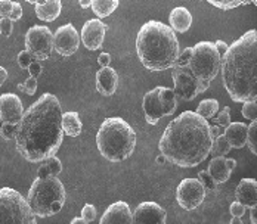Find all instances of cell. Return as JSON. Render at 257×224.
Returning <instances> with one entry per match:
<instances>
[{"mask_svg": "<svg viewBox=\"0 0 257 224\" xmlns=\"http://www.w3.org/2000/svg\"><path fill=\"white\" fill-rule=\"evenodd\" d=\"M62 140L61 103L55 95L45 93L27 108L17 125L15 146L28 162H42L58 152Z\"/></svg>", "mask_w": 257, "mask_h": 224, "instance_id": "obj_1", "label": "cell"}, {"mask_svg": "<svg viewBox=\"0 0 257 224\" xmlns=\"http://www.w3.org/2000/svg\"><path fill=\"white\" fill-rule=\"evenodd\" d=\"M208 121L194 111H183L172 120L161 134L158 148L166 161L192 168L206 161L213 146Z\"/></svg>", "mask_w": 257, "mask_h": 224, "instance_id": "obj_2", "label": "cell"}, {"mask_svg": "<svg viewBox=\"0 0 257 224\" xmlns=\"http://www.w3.org/2000/svg\"><path fill=\"white\" fill-rule=\"evenodd\" d=\"M223 86L233 102L257 100V31L235 40L220 61Z\"/></svg>", "mask_w": 257, "mask_h": 224, "instance_id": "obj_3", "label": "cell"}, {"mask_svg": "<svg viewBox=\"0 0 257 224\" xmlns=\"http://www.w3.org/2000/svg\"><path fill=\"white\" fill-rule=\"evenodd\" d=\"M136 52L142 65L150 71H166L176 65L179 40L169 25L148 21L136 36Z\"/></svg>", "mask_w": 257, "mask_h": 224, "instance_id": "obj_4", "label": "cell"}, {"mask_svg": "<svg viewBox=\"0 0 257 224\" xmlns=\"http://www.w3.org/2000/svg\"><path fill=\"white\" fill-rule=\"evenodd\" d=\"M96 146L103 158L111 162L126 161L136 148V133L120 117L106 118L96 133Z\"/></svg>", "mask_w": 257, "mask_h": 224, "instance_id": "obj_5", "label": "cell"}, {"mask_svg": "<svg viewBox=\"0 0 257 224\" xmlns=\"http://www.w3.org/2000/svg\"><path fill=\"white\" fill-rule=\"evenodd\" d=\"M65 187L58 177L36 178L28 190L27 202L36 217L46 218L58 214L65 203Z\"/></svg>", "mask_w": 257, "mask_h": 224, "instance_id": "obj_6", "label": "cell"}, {"mask_svg": "<svg viewBox=\"0 0 257 224\" xmlns=\"http://www.w3.org/2000/svg\"><path fill=\"white\" fill-rule=\"evenodd\" d=\"M192 58L188 64V70L198 81L210 84L220 73L222 56L211 42H200L192 48Z\"/></svg>", "mask_w": 257, "mask_h": 224, "instance_id": "obj_7", "label": "cell"}, {"mask_svg": "<svg viewBox=\"0 0 257 224\" xmlns=\"http://www.w3.org/2000/svg\"><path fill=\"white\" fill-rule=\"evenodd\" d=\"M0 224H37L26 198L12 187H0Z\"/></svg>", "mask_w": 257, "mask_h": 224, "instance_id": "obj_8", "label": "cell"}, {"mask_svg": "<svg viewBox=\"0 0 257 224\" xmlns=\"http://www.w3.org/2000/svg\"><path fill=\"white\" fill-rule=\"evenodd\" d=\"M26 50L34 61H46L53 50V33L46 25H33L26 33Z\"/></svg>", "mask_w": 257, "mask_h": 224, "instance_id": "obj_9", "label": "cell"}, {"mask_svg": "<svg viewBox=\"0 0 257 224\" xmlns=\"http://www.w3.org/2000/svg\"><path fill=\"white\" fill-rule=\"evenodd\" d=\"M172 78H173V92L176 98L182 100H194L198 95L204 93L210 84L198 81L188 68H172Z\"/></svg>", "mask_w": 257, "mask_h": 224, "instance_id": "obj_10", "label": "cell"}, {"mask_svg": "<svg viewBox=\"0 0 257 224\" xmlns=\"http://www.w3.org/2000/svg\"><path fill=\"white\" fill-rule=\"evenodd\" d=\"M206 192L198 178H183L176 189V200L183 209L192 211L204 202Z\"/></svg>", "mask_w": 257, "mask_h": 224, "instance_id": "obj_11", "label": "cell"}, {"mask_svg": "<svg viewBox=\"0 0 257 224\" xmlns=\"http://www.w3.org/2000/svg\"><path fill=\"white\" fill-rule=\"evenodd\" d=\"M80 45V36L73 24L61 25L53 34V49L62 56L74 55Z\"/></svg>", "mask_w": 257, "mask_h": 224, "instance_id": "obj_12", "label": "cell"}, {"mask_svg": "<svg viewBox=\"0 0 257 224\" xmlns=\"http://www.w3.org/2000/svg\"><path fill=\"white\" fill-rule=\"evenodd\" d=\"M166 209L157 202H142L132 212V224H166Z\"/></svg>", "mask_w": 257, "mask_h": 224, "instance_id": "obj_13", "label": "cell"}, {"mask_svg": "<svg viewBox=\"0 0 257 224\" xmlns=\"http://www.w3.org/2000/svg\"><path fill=\"white\" fill-rule=\"evenodd\" d=\"M24 115L21 99L14 93H3L0 96V121L18 125Z\"/></svg>", "mask_w": 257, "mask_h": 224, "instance_id": "obj_14", "label": "cell"}, {"mask_svg": "<svg viewBox=\"0 0 257 224\" xmlns=\"http://www.w3.org/2000/svg\"><path fill=\"white\" fill-rule=\"evenodd\" d=\"M106 30H108V27L103 24L101 20L93 18V20L86 21L83 24L81 34H80V39H81L83 45L86 46V49H101L103 39H105V34H106Z\"/></svg>", "mask_w": 257, "mask_h": 224, "instance_id": "obj_15", "label": "cell"}, {"mask_svg": "<svg viewBox=\"0 0 257 224\" xmlns=\"http://www.w3.org/2000/svg\"><path fill=\"white\" fill-rule=\"evenodd\" d=\"M99 224H132V211L127 202L117 200L106 206Z\"/></svg>", "mask_w": 257, "mask_h": 224, "instance_id": "obj_16", "label": "cell"}, {"mask_svg": "<svg viewBox=\"0 0 257 224\" xmlns=\"http://www.w3.org/2000/svg\"><path fill=\"white\" fill-rule=\"evenodd\" d=\"M158 92H160V86L154 87L153 90H150L145 96H144V102H142V108L145 112V120L147 123L151 125L158 124V121L164 117L163 108L160 105L158 100Z\"/></svg>", "mask_w": 257, "mask_h": 224, "instance_id": "obj_17", "label": "cell"}, {"mask_svg": "<svg viewBox=\"0 0 257 224\" xmlns=\"http://www.w3.org/2000/svg\"><path fill=\"white\" fill-rule=\"evenodd\" d=\"M235 198L245 208L257 206V181L254 178H242L235 189Z\"/></svg>", "mask_w": 257, "mask_h": 224, "instance_id": "obj_18", "label": "cell"}, {"mask_svg": "<svg viewBox=\"0 0 257 224\" xmlns=\"http://www.w3.org/2000/svg\"><path fill=\"white\" fill-rule=\"evenodd\" d=\"M118 86V74L114 68L106 67L96 73V90L102 96H112Z\"/></svg>", "mask_w": 257, "mask_h": 224, "instance_id": "obj_19", "label": "cell"}, {"mask_svg": "<svg viewBox=\"0 0 257 224\" xmlns=\"http://www.w3.org/2000/svg\"><path fill=\"white\" fill-rule=\"evenodd\" d=\"M247 128L248 125L238 121V123H231L225 128V137L228 143L231 145L232 149H241L247 143Z\"/></svg>", "mask_w": 257, "mask_h": 224, "instance_id": "obj_20", "label": "cell"}, {"mask_svg": "<svg viewBox=\"0 0 257 224\" xmlns=\"http://www.w3.org/2000/svg\"><path fill=\"white\" fill-rule=\"evenodd\" d=\"M169 23H170V28L173 31L178 33H186L189 30V27L192 25V15L191 12L183 8V6H178L170 12L169 17Z\"/></svg>", "mask_w": 257, "mask_h": 224, "instance_id": "obj_21", "label": "cell"}, {"mask_svg": "<svg viewBox=\"0 0 257 224\" xmlns=\"http://www.w3.org/2000/svg\"><path fill=\"white\" fill-rule=\"evenodd\" d=\"M36 8V15L40 21L45 23H52L55 21L62 11V3L59 0H51V2H40L39 5L34 6Z\"/></svg>", "mask_w": 257, "mask_h": 224, "instance_id": "obj_22", "label": "cell"}, {"mask_svg": "<svg viewBox=\"0 0 257 224\" xmlns=\"http://www.w3.org/2000/svg\"><path fill=\"white\" fill-rule=\"evenodd\" d=\"M207 173L211 175V178L216 181V184L228 181L231 177V171L226 167V158L225 156H214L208 164Z\"/></svg>", "mask_w": 257, "mask_h": 224, "instance_id": "obj_23", "label": "cell"}, {"mask_svg": "<svg viewBox=\"0 0 257 224\" xmlns=\"http://www.w3.org/2000/svg\"><path fill=\"white\" fill-rule=\"evenodd\" d=\"M158 100H160V105H161V108H163L164 117H169V115H173V114H175V111H176V108H178V98H176L173 89L161 87V86H160Z\"/></svg>", "mask_w": 257, "mask_h": 224, "instance_id": "obj_24", "label": "cell"}, {"mask_svg": "<svg viewBox=\"0 0 257 224\" xmlns=\"http://www.w3.org/2000/svg\"><path fill=\"white\" fill-rule=\"evenodd\" d=\"M62 130L64 134L70 137H77L83 131V123L77 112H65L62 114Z\"/></svg>", "mask_w": 257, "mask_h": 224, "instance_id": "obj_25", "label": "cell"}, {"mask_svg": "<svg viewBox=\"0 0 257 224\" xmlns=\"http://www.w3.org/2000/svg\"><path fill=\"white\" fill-rule=\"evenodd\" d=\"M118 0H92V11L98 18H105L109 17L118 8Z\"/></svg>", "mask_w": 257, "mask_h": 224, "instance_id": "obj_26", "label": "cell"}, {"mask_svg": "<svg viewBox=\"0 0 257 224\" xmlns=\"http://www.w3.org/2000/svg\"><path fill=\"white\" fill-rule=\"evenodd\" d=\"M219 111V102L216 99H204L200 102L198 108H197V114L200 117H203L204 120H210L213 118Z\"/></svg>", "mask_w": 257, "mask_h": 224, "instance_id": "obj_27", "label": "cell"}, {"mask_svg": "<svg viewBox=\"0 0 257 224\" xmlns=\"http://www.w3.org/2000/svg\"><path fill=\"white\" fill-rule=\"evenodd\" d=\"M231 145L228 143L226 137L223 134L217 136L214 140H213V146H211V150L216 156H225L231 152Z\"/></svg>", "mask_w": 257, "mask_h": 224, "instance_id": "obj_28", "label": "cell"}, {"mask_svg": "<svg viewBox=\"0 0 257 224\" xmlns=\"http://www.w3.org/2000/svg\"><path fill=\"white\" fill-rule=\"evenodd\" d=\"M248 149L251 150L253 155H257V120L251 121V124L247 128V143Z\"/></svg>", "mask_w": 257, "mask_h": 224, "instance_id": "obj_29", "label": "cell"}, {"mask_svg": "<svg viewBox=\"0 0 257 224\" xmlns=\"http://www.w3.org/2000/svg\"><path fill=\"white\" fill-rule=\"evenodd\" d=\"M43 165L48 168V171H49L51 175H53V177H58L59 173L62 171V162H61L59 158H56L55 155H53V156H49L48 159H45Z\"/></svg>", "mask_w": 257, "mask_h": 224, "instance_id": "obj_30", "label": "cell"}, {"mask_svg": "<svg viewBox=\"0 0 257 224\" xmlns=\"http://www.w3.org/2000/svg\"><path fill=\"white\" fill-rule=\"evenodd\" d=\"M241 114L244 118L250 120V121H256L257 120V103L256 102H245L242 105Z\"/></svg>", "mask_w": 257, "mask_h": 224, "instance_id": "obj_31", "label": "cell"}, {"mask_svg": "<svg viewBox=\"0 0 257 224\" xmlns=\"http://www.w3.org/2000/svg\"><path fill=\"white\" fill-rule=\"evenodd\" d=\"M208 3L211 6L223 9V11H231V9L241 6V0H208Z\"/></svg>", "mask_w": 257, "mask_h": 224, "instance_id": "obj_32", "label": "cell"}, {"mask_svg": "<svg viewBox=\"0 0 257 224\" xmlns=\"http://www.w3.org/2000/svg\"><path fill=\"white\" fill-rule=\"evenodd\" d=\"M18 90H20V92H24L28 96L36 95V90H37V80L33 78V77H28L24 83L18 84Z\"/></svg>", "mask_w": 257, "mask_h": 224, "instance_id": "obj_33", "label": "cell"}, {"mask_svg": "<svg viewBox=\"0 0 257 224\" xmlns=\"http://www.w3.org/2000/svg\"><path fill=\"white\" fill-rule=\"evenodd\" d=\"M216 121V125H219V127H228V125L231 124V108L229 106H225L220 112H219V115H217V118L214 120Z\"/></svg>", "mask_w": 257, "mask_h": 224, "instance_id": "obj_34", "label": "cell"}, {"mask_svg": "<svg viewBox=\"0 0 257 224\" xmlns=\"http://www.w3.org/2000/svg\"><path fill=\"white\" fill-rule=\"evenodd\" d=\"M198 180H200V183L204 186V189L206 190H216V181L211 178V175L207 173V170H201L200 173H198Z\"/></svg>", "mask_w": 257, "mask_h": 224, "instance_id": "obj_35", "label": "cell"}, {"mask_svg": "<svg viewBox=\"0 0 257 224\" xmlns=\"http://www.w3.org/2000/svg\"><path fill=\"white\" fill-rule=\"evenodd\" d=\"M192 48H186V49H183L179 53V56H178V61H176V65L175 67H179V68H188V64H189V61H191V58H192Z\"/></svg>", "mask_w": 257, "mask_h": 224, "instance_id": "obj_36", "label": "cell"}, {"mask_svg": "<svg viewBox=\"0 0 257 224\" xmlns=\"http://www.w3.org/2000/svg\"><path fill=\"white\" fill-rule=\"evenodd\" d=\"M96 214H98V211H96L95 205H92V203H86L81 209V218L87 223L93 221L96 218Z\"/></svg>", "mask_w": 257, "mask_h": 224, "instance_id": "obj_37", "label": "cell"}, {"mask_svg": "<svg viewBox=\"0 0 257 224\" xmlns=\"http://www.w3.org/2000/svg\"><path fill=\"white\" fill-rule=\"evenodd\" d=\"M15 134H17V125L3 123L2 130H0V137H2V139H5V140H12V139H15Z\"/></svg>", "mask_w": 257, "mask_h": 224, "instance_id": "obj_38", "label": "cell"}, {"mask_svg": "<svg viewBox=\"0 0 257 224\" xmlns=\"http://www.w3.org/2000/svg\"><path fill=\"white\" fill-rule=\"evenodd\" d=\"M17 61H18V65L23 68V70H28V67L33 64V56L30 55V52L28 50H21L20 53H18V58H17Z\"/></svg>", "mask_w": 257, "mask_h": 224, "instance_id": "obj_39", "label": "cell"}, {"mask_svg": "<svg viewBox=\"0 0 257 224\" xmlns=\"http://www.w3.org/2000/svg\"><path fill=\"white\" fill-rule=\"evenodd\" d=\"M14 30V23L9 18H0V34L3 37H9Z\"/></svg>", "mask_w": 257, "mask_h": 224, "instance_id": "obj_40", "label": "cell"}, {"mask_svg": "<svg viewBox=\"0 0 257 224\" xmlns=\"http://www.w3.org/2000/svg\"><path fill=\"white\" fill-rule=\"evenodd\" d=\"M229 211H231L232 217H238V218H241V217H244V215H245L247 208H245L242 203H239L238 200H235V202H232L231 203Z\"/></svg>", "mask_w": 257, "mask_h": 224, "instance_id": "obj_41", "label": "cell"}, {"mask_svg": "<svg viewBox=\"0 0 257 224\" xmlns=\"http://www.w3.org/2000/svg\"><path fill=\"white\" fill-rule=\"evenodd\" d=\"M21 17H23V8H21V5L18 2H12V12H11L9 20L14 23V21L21 20Z\"/></svg>", "mask_w": 257, "mask_h": 224, "instance_id": "obj_42", "label": "cell"}, {"mask_svg": "<svg viewBox=\"0 0 257 224\" xmlns=\"http://www.w3.org/2000/svg\"><path fill=\"white\" fill-rule=\"evenodd\" d=\"M12 12V2L9 0H0V17L9 18Z\"/></svg>", "mask_w": 257, "mask_h": 224, "instance_id": "obj_43", "label": "cell"}, {"mask_svg": "<svg viewBox=\"0 0 257 224\" xmlns=\"http://www.w3.org/2000/svg\"><path fill=\"white\" fill-rule=\"evenodd\" d=\"M28 73H30V77H33V78H36V80H37V77H40L42 73H43V67H42V64H40V62H37V61H33V64L28 67Z\"/></svg>", "mask_w": 257, "mask_h": 224, "instance_id": "obj_44", "label": "cell"}, {"mask_svg": "<svg viewBox=\"0 0 257 224\" xmlns=\"http://www.w3.org/2000/svg\"><path fill=\"white\" fill-rule=\"evenodd\" d=\"M98 62H99V65H101L102 68L109 67V62H111V55H109V53H106V52H102V53L98 56Z\"/></svg>", "mask_w": 257, "mask_h": 224, "instance_id": "obj_45", "label": "cell"}, {"mask_svg": "<svg viewBox=\"0 0 257 224\" xmlns=\"http://www.w3.org/2000/svg\"><path fill=\"white\" fill-rule=\"evenodd\" d=\"M214 46H216V49H217V52H219V55H220V56H223V55H225V52H226L228 48H229L223 40H217V42L214 43Z\"/></svg>", "mask_w": 257, "mask_h": 224, "instance_id": "obj_46", "label": "cell"}, {"mask_svg": "<svg viewBox=\"0 0 257 224\" xmlns=\"http://www.w3.org/2000/svg\"><path fill=\"white\" fill-rule=\"evenodd\" d=\"M6 80H8V71H6V68L0 67V87L5 84Z\"/></svg>", "mask_w": 257, "mask_h": 224, "instance_id": "obj_47", "label": "cell"}, {"mask_svg": "<svg viewBox=\"0 0 257 224\" xmlns=\"http://www.w3.org/2000/svg\"><path fill=\"white\" fill-rule=\"evenodd\" d=\"M250 221H251V224H257V208L256 206L250 208Z\"/></svg>", "mask_w": 257, "mask_h": 224, "instance_id": "obj_48", "label": "cell"}, {"mask_svg": "<svg viewBox=\"0 0 257 224\" xmlns=\"http://www.w3.org/2000/svg\"><path fill=\"white\" fill-rule=\"evenodd\" d=\"M226 167L229 168V171H233L236 168V161L233 158H226Z\"/></svg>", "mask_w": 257, "mask_h": 224, "instance_id": "obj_49", "label": "cell"}, {"mask_svg": "<svg viewBox=\"0 0 257 224\" xmlns=\"http://www.w3.org/2000/svg\"><path fill=\"white\" fill-rule=\"evenodd\" d=\"M78 5H80V8H83V9H87V8H92V0H80Z\"/></svg>", "mask_w": 257, "mask_h": 224, "instance_id": "obj_50", "label": "cell"}, {"mask_svg": "<svg viewBox=\"0 0 257 224\" xmlns=\"http://www.w3.org/2000/svg\"><path fill=\"white\" fill-rule=\"evenodd\" d=\"M210 130H211V134H213L214 139H216L217 136H220V127H219V125H213V127H210Z\"/></svg>", "mask_w": 257, "mask_h": 224, "instance_id": "obj_51", "label": "cell"}, {"mask_svg": "<svg viewBox=\"0 0 257 224\" xmlns=\"http://www.w3.org/2000/svg\"><path fill=\"white\" fill-rule=\"evenodd\" d=\"M70 224H89V223H87V221H84L81 217H76V218H73V220H71V223Z\"/></svg>", "mask_w": 257, "mask_h": 224, "instance_id": "obj_52", "label": "cell"}, {"mask_svg": "<svg viewBox=\"0 0 257 224\" xmlns=\"http://www.w3.org/2000/svg\"><path fill=\"white\" fill-rule=\"evenodd\" d=\"M155 161H157V164H160V165H163V164H166V158H164L163 155H158Z\"/></svg>", "mask_w": 257, "mask_h": 224, "instance_id": "obj_53", "label": "cell"}, {"mask_svg": "<svg viewBox=\"0 0 257 224\" xmlns=\"http://www.w3.org/2000/svg\"><path fill=\"white\" fill-rule=\"evenodd\" d=\"M229 224H244V223H242V220H241V218H238V217H232V220L229 221Z\"/></svg>", "mask_w": 257, "mask_h": 224, "instance_id": "obj_54", "label": "cell"}, {"mask_svg": "<svg viewBox=\"0 0 257 224\" xmlns=\"http://www.w3.org/2000/svg\"><path fill=\"white\" fill-rule=\"evenodd\" d=\"M2 125H3V123H2V121H0V130H2Z\"/></svg>", "mask_w": 257, "mask_h": 224, "instance_id": "obj_55", "label": "cell"}]
</instances>
